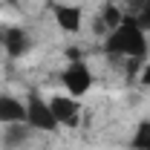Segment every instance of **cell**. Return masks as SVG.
<instances>
[{
  "label": "cell",
  "instance_id": "ba28073f",
  "mask_svg": "<svg viewBox=\"0 0 150 150\" xmlns=\"http://www.w3.org/2000/svg\"><path fill=\"white\" fill-rule=\"evenodd\" d=\"M55 20L64 32H78L81 29V9L78 6H55Z\"/></svg>",
  "mask_w": 150,
  "mask_h": 150
},
{
  "label": "cell",
  "instance_id": "6da1fadb",
  "mask_svg": "<svg viewBox=\"0 0 150 150\" xmlns=\"http://www.w3.org/2000/svg\"><path fill=\"white\" fill-rule=\"evenodd\" d=\"M107 52L115 58H130V61H142L147 55V35L144 29L136 23V18H124L121 26H115L107 35Z\"/></svg>",
  "mask_w": 150,
  "mask_h": 150
},
{
  "label": "cell",
  "instance_id": "277c9868",
  "mask_svg": "<svg viewBox=\"0 0 150 150\" xmlns=\"http://www.w3.org/2000/svg\"><path fill=\"white\" fill-rule=\"evenodd\" d=\"M49 107H52V115H55L58 127H78V121H81L78 98H72V95H52Z\"/></svg>",
  "mask_w": 150,
  "mask_h": 150
},
{
  "label": "cell",
  "instance_id": "3957f363",
  "mask_svg": "<svg viewBox=\"0 0 150 150\" xmlns=\"http://www.w3.org/2000/svg\"><path fill=\"white\" fill-rule=\"evenodd\" d=\"M26 124L32 130H40V133H52L58 130V121L52 115V107L46 98H40L38 93L29 95V104H26Z\"/></svg>",
  "mask_w": 150,
  "mask_h": 150
},
{
  "label": "cell",
  "instance_id": "9c48e42d",
  "mask_svg": "<svg viewBox=\"0 0 150 150\" xmlns=\"http://www.w3.org/2000/svg\"><path fill=\"white\" fill-rule=\"evenodd\" d=\"M133 150H150V121H139V127L130 139Z\"/></svg>",
  "mask_w": 150,
  "mask_h": 150
},
{
  "label": "cell",
  "instance_id": "8992f818",
  "mask_svg": "<svg viewBox=\"0 0 150 150\" xmlns=\"http://www.w3.org/2000/svg\"><path fill=\"white\" fill-rule=\"evenodd\" d=\"M0 121L3 124H15V121H26V104L12 98V95H0Z\"/></svg>",
  "mask_w": 150,
  "mask_h": 150
},
{
  "label": "cell",
  "instance_id": "52a82bcc",
  "mask_svg": "<svg viewBox=\"0 0 150 150\" xmlns=\"http://www.w3.org/2000/svg\"><path fill=\"white\" fill-rule=\"evenodd\" d=\"M29 133H32V127L26 124V121H15V124H6V130H3V147L15 150L20 147L26 139H29Z\"/></svg>",
  "mask_w": 150,
  "mask_h": 150
},
{
  "label": "cell",
  "instance_id": "8fae6325",
  "mask_svg": "<svg viewBox=\"0 0 150 150\" xmlns=\"http://www.w3.org/2000/svg\"><path fill=\"white\" fill-rule=\"evenodd\" d=\"M139 81H142L144 87H150V64H147V67H142V72H139Z\"/></svg>",
  "mask_w": 150,
  "mask_h": 150
},
{
  "label": "cell",
  "instance_id": "30bf717a",
  "mask_svg": "<svg viewBox=\"0 0 150 150\" xmlns=\"http://www.w3.org/2000/svg\"><path fill=\"white\" fill-rule=\"evenodd\" d=\"M136 23H139L144 32L150 29V0H142V3H139V18H136Z\"/></svg>",
  "mask_w": 150,
  "mask_h": 150
},
{
  "label": "cell",
  "instance_id": "5b68a950",
  "mask_svg": "<svg viewBox=\"0 0 150 150\" xmlns=\"http://www.w3.org/2000/svg\"><path fill=\"white\" fill-rule=\"evenodd\" d=\"M0 46L12 58H20L29 52V35L20 26H0Z\"/></svg>",
  "mask_w": 150,
  "mask_h": 150
},
{
  "label": "cell",
  "instance_id": "7a4b0ae2",
  "mask_svg": "<svg viewBox=\"0 0 150 150\" xmlns=\"http://www.w3.org/2000/svg\"><path fill=\"white\" fill-rule=\"evenodd\" d=\"M61 81H64V87H67V95L81 98V95L90 93V87H93V72H90V67L78 58V61H69V67L61 72Z\"/></svg>",
  "mask_w": 150,
  "mask_h": 150
},
{
  "label": "cell",
  "instance_id": "7c38bea8",
  "mask_svg": "<svg viewBox=\"0 0 150 150\" xmlns=\"http://www.w3.org/2000/svg\"><path fill=\"white\" fill-rule=\"evenodd\" d=\"M0 49H3V46H0Z\"/></svg>",
  "mask_w": 150,
  "mask_h": 150
}]
</instances>
